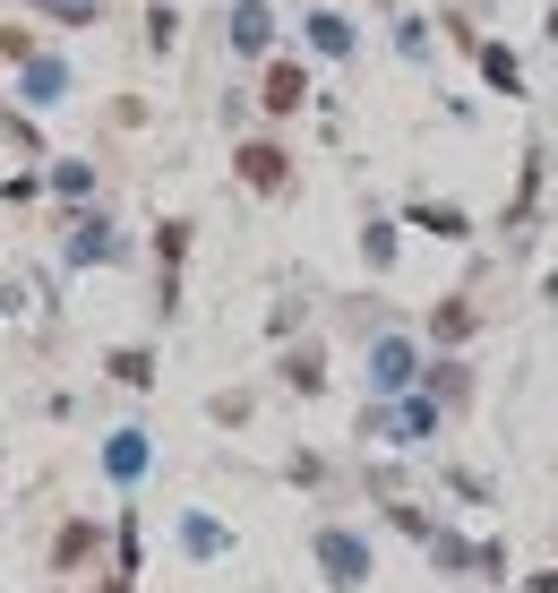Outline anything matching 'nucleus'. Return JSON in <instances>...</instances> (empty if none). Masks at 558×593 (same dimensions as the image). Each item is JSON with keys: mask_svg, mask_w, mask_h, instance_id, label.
<instances>
[{"mask_svg": "<svg viewBox=\"0 0 558 593\" xmlns=\"http://www.w3.org/2000/svg\"><path fill=\"white\" fill-rule=\"evenodd\" d=\"M112 379H121V388H146V379H155V353H112Z\"/></svg>", "mask_w": 558, "mask_h": 593, "instance_id": "obj_8", "label": "nucleus"}, {"mask_svg": "<svg viewBox=\"0 0 558 593\" xmlns=\"http://www.w3.org/2000/svg\"><path fill=\"white\" fill-rule=\"evenodd\" d=\"M258 103H266V112H301V103H310V69H301V61H275Z\"/></svg>", "mask_w": 558, "mask_h": 593, "instance_id": "obj_2", "label": "nucleus"}, {"mask_svg": "<svg viewBox=\"0 0 558 593\" xmlns=\"http://www.w3.org/2000/svg\"><path fill=\"white\" fill-rule=\"evenodd\" d=\"M413 224H429L438 241H464V232H473V224H464V207H413Z\"/></svg>", "mask_w": 558, "mask_h": 593, "instance_id": "obj_7", "label": "nucleus"}, {"mask_svg": "<svg viewBox=\"0 0 558 593\" xmlns=\"http://www.w3.org/2000/svg\"><path fill=\"white\" fill-rule=\"evenodd\" d=\"M438 335H447V344H464V335H473V301H447V310H438Z\"/></svg>", "mask_w": 558, "mask_h": 593, "instance_id": "obj_9", "label": "nucleus"}, {"mask_svg": "<svg viewBox=\"0 0 558 593\" xmlns=\"http://www.w3.org/2000/svg\"><path fill=\"white\" fill-rule=\"evenodd\" d=\"M310 34H318V52H344L353 34H344V18H310Z\"/></svg>", "mask_w": 558, "mask_h": 593, "instance_id": "obj_10", "label": "nucleus"}, {"mask_svg": "<svg viewBox=\"0 0 558 593\" xmlns=\"http://www.w3.org/2000/svg\"><path fill=\"white\" fill-rule=\"evenodd\" d=\"M369 370H378V388H404V379H413V344H378Z\"/></svg>", "mask_w": 558, "mask_h": 593, "instance_id": "obj_6", "label": "nucleus"}, {"mask_svg": "<svg viewBox=\"0 0 558 593\" xmlns=\"http://www.w3.org/2000/svg\"><path fill=\"white\" fill-rule=\"evenodd\" d=\"M481 78H490L498 96H516V87H525V69H516V52H507V43H490V52H481Z\"/></svg>", "mask_w": 558, "mask_h": 593, "instance_id": "obj_5", "label": "nucleus"}, {"mask_svg": "<svg viewBox=\"0 0 558 593\" xmlns=\"http://www.w3.org/2000/svg\"><path fill=\"white\" fill-rule=\"evenodd\" d=\"M318 560L335 567V585H362V567H369V551H362V542H353V533H327V542H318Z\"/></svg>", "mask_w": 558, "mask_h": 593, "instance_id": "obj_3", "label": "nucleus"}, {"mask_svg": "<svg viewBox=\"0 0 558 593\" xmlns=\"http://www.w3.org/2000/svg\"><path fill=\"white\" fill-rule=\"evenodd\" d=\"M241 181H250V190H284V181H293V155H284V147H241Z\"/></svg>", "mask_w": 558, "mask_h": 593, "instance_id": "obj_1", "label": "nucleus"}, {"mask_svg": "<svg viewBox=\"0 0 558 593\" xmlns=\"http://www.w3.org/2000/svg\"><path fill=\"white\" fill-rule=\"evenodd\" d=\"M34 9H52V18H78V27L95 18V0H34Z\"/></svg>", "mask_w": 558, "mask_h": 593, "instance_id": "obj_11", "label": "nucleus"}, {"mask_svg": "<svg viewBox=\"0 0 558 593\" xmlns=\"http://www.w3.org/2000/svg\"><path fill=\"white\" fill-rule=\"evenodd\" d=\"M266 34H275V18H266L258 0H241V9H232V43H241V52H266Z\"/></svg>", "mask_w": 558, "mask_h": 593, "instance_id": "obj_4", "label": "nucleus"}]
</instances>
